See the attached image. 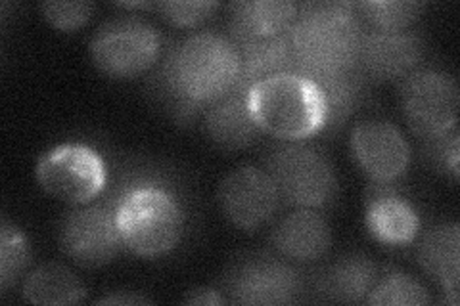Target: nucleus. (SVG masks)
I'll return each instance as SVG.
<instances>
[{
	"instance_id": "1",
	"label": "nucleus",
	"mask_w": 460,
	"mask_h": 306,
	"mask_svg": "<svg viewBox=\"0 0 460 306\" xmlns=\"http://www.w3.org/2000/svg\"><path fill=\"white\" fill-rule=\"evenodd\" d=\"M240 71V52L230 37L201 31L169 50L154 75V91L179 123H192L201 108L236 89Z\"/></svg>"
},
{
	"instance_id": "2",
	"label": "nucleus",
	"mask_w": 460,
	"mask_h": 306,
	"mask_svg": "<svg viewBox=\"0 0 460 306\" xmlns=\"http://www.w3.org/2000/svg\"><path fill=\"white\" fill-rule=\"evenodd\" d=\"M365 25L351 3L299 4L288 29L292 45V73L304 77L334 75L357 69Z\"/></svg>"
},
{
	"instance_id": "3",
	"label": "nucleus",
	"mask_w": 460,
	"mask_h": 306,
	"mask_svg": "<svg viewBox=\"0 0 460 306\" xmlns=\"http://www.w3.org/2000/svg\"><path fill=\"white\" fill-rule=\"evenodd\" d=\"M111 201L125 249L144 258H157L179 245L184 234V209L167 184L128 177Z\"/></svg>"
},
{
	"instance_id": "4",
	"label": "nucleus",
	"mask_w": 460,
	"mask_h": 306,
	"mask_svg": "<svg viewBox=\"0 0 460 306\" xmlns=\"http://www.w3.org/2000/svg\"><path fill=\"white\" fill-rule=\"evenodd\" d=\"M246 100L259 130L279 140L301 142L326 127L324 96L299 73H277L253 83Z\"/></svg>"
},
{
	"instance_id": "5",
	"label": "nucleus",
	"mask_w": 460,
	"mask_h": 306,
	"mask_svg": "<svg viewBox=\"0 0 460 306\" xmlns=\"http://www.w3.org/2000/svg\"><path fill=\"white\" fill-rule=\"evenodd\" d=\"M280 199L297 209H323L338 196V177L330 159L309 144L288 142L265 159Z\"/></svg>"
},
{
	"instance_id": "6",
	"label": "nucleus",
	"mask_w": 460,
	"mask_h": 306,
	"mask_svg": "<svg viewBox=\"0 0 460 306\" xmlns=\"http://www.w3.org/2000/svg\"><path fill=\"white\" fill-rule=\"evenodd\" d=\"M89 52L106 77L135 79L160 60L162 35L140 18H115L96 29Z\"/></svg>"
},
{
	"instance_id": "7",
	"label": "nucleus",
	"mask_w": 460,
	"mask_h": 306,
	"mask_svg": "<svg viewBox=\"0 0 460 306\" xmlns=\"http://www.w3.org/2000/svg\"><path fill=\"white\" fill-rule=\"evenodd\" d=\"M35 174L47 194L75 207L93 203L108 184L104 157L81 142H66L42 153Z\"/></svg>"
},
{
	"instance_id": "8",
	"label": "nucleus",
	"mask_w": 460,
	"mask_h": 306,
	"mask_svg": "<svg viewBox=\"0 0 460 306\" xmlns=\"http://www.w3.org/2000/svg\"><path fill=\"white\" fill-rule=\"evenodd\" d=\"M399 104L416 136L436 138L458 123V84L441 69H414L401 79Z\"/></svg>"
},
{
	"instance_id": "9",
	"label": "nucleus",
	"mask_w": 460,
	"mask_h": 306,
	"mask_svg": "<svg viewBox=\"0 0 460 306\" xmlns=\"http://www.w3.org/2000/svg\"><path fill=\"white\" fill-rule=\"evenodd\" d=\"M64 253L83 268H102L118 257L123 241L115 223V203H86L69 211L60 226Z\"/></svg>"
},
{
	"instance_id": "10",
	"label": "nucleus",
	"mask_w": 460,
	"mask_h": 306,
	"mask_svg": "<svg viewBox=\"0 0 460 306\" xmlns=\"http://www.w3.org/2000/svg\"><path fill=\"white\" fill-rule=\"evenodd\" d=\"M225 287L236 304H292L304 295V278L288 262L259 255L233 267Z\"/></svg>"
},
{
	"instance_id": "11",
	"label": "nucleus",
	"mask_w": 460,
	"mask_h": 306,
	"mask_svg": "<svg viewBox=\"0 0 460 306\" xmlns=\"http://www.w3.org/2000/svg\"><path fill=\"white\" fill-rule=\"evenodd\" d=\"M219 207L226 221L243 232H255L277 214L280 194L270 174L255 165H242L219 184Z\"/></svg>"
},
{
	"instance_id": "12",
	"label": "nucleus",
	"mask_w": 460,
	"mask_h": 306,
	"mask_svg": "<svg viewBox=\"0 0 460 306\" xmlns=\"http://www.w3.org/2000/svg\"><path fill=\"white\" fill-rule=\"evenodd\" d=\"M351 153L372 182L392 184L411 165V145L401 128L385 119L357 123L351 133Z\"/></svg>"
},
{
	"instance_id": "13",
	"label": "nucleus",
	"mask_w": 460,
	"mask_h": 306,
	"mask_svg": "<svg viewBox=\"0 0 460 306\" xmlns=\"http://www.w3.org/2000/svg\"><path fill=\"white\" fill-rule=\"evenodd\" d=\"M424 40L419 33H380L365 29L357 56V71L368 83L397 81L419 69Z\"/></svg>"
},
{
	"instance_id": "14",
	"label": "nucleus",
	"mask_w": 460,
	"mask_h": 306,
	"mask_svg": "<svg viewBox=\"0 0 460 306\" xmlns=\"http://www.w3.org/2000/svg\"><path fill=\"white\" fill-rule=\"evenodd\" d=\"M365 224L368 234L387 247L411 245L419 238L422 228L419 211L394 182H372L367 188Z\"/></svg>"
},
{
	"instance_id": "15",
	"label": "nucleus",
	"mask_w": 460,
	"mask_h": 306,
	"mask_svg": "<svg viewBox=\"0 0 460 306\" xmlns=\"http://www.w3.org/2000/svg\"><path fill=\"white\" fill-rule=\"evenodd\" d=\"M270 240L284 258L314 262L328 253L332 245V230L316 209H297L275 226Z\"/></svg>"
},
{
	"instance_id": "16",
	"label": "nucleus",
	"mask_w": 460,
	"mask_h": 306,
	"mask_svg": "<svg viewBox=\"0 0 460 306\" xmlns=\"http://www.w3.org/2000/svg\"><path fill=\"white\" fill-rule=\"evenodd\" d=\"M246 92L248 91L233 89L209 104L204 113L206 133L223 152H240L248 148L261 133L250 113Z\"/></svg>"
},
{
	"instance_id": "17",
	"label": "nucleus",
	"mask_w": 460,
	"mask_h": 306,
	"mask_svg": "<svg viewBox=\"0 0 460 306\" xmlns=\"http://www.w3.org/2000/svg\"><path fill=\"white\" fill-rule=\"evenodd\" d=\"M378 280L374 260L361 253L345 255L326 267L314 284V293L328 302H363Z\"/></svg>"
},
{
	"instance_id": "18",
	"label": "nucleus",
	"mask_w": 460,
	"mask_h": 306,
	"mask_svg": "<svg viewBox=\"0 0 460 306\" xmlns=\"http://www.w3.org/2000/svg\"><path fill=\"white\" fill-rule=\"evenodd\" d=\"M299 4L290 0H252L230 6V40L269 39L286 33L297 18Z\"/></svg>"
},
{
	"instance_id": "19",
	"label": "nucleus",
	"mask_w": 460,
	"mask_h": 306,
	"mask_svg": "<svg viewBox=\"0 0 460 306\" xmlns=\"http://www.w3.org/2000/svg\"><path fill=\"white\" fill-rule=\"evenodd\" d=\"M416 258L428 278L434 280L443 291H458L460 226L456 223H445L428 230Z\"/></svg>"
},
{
	"instance_id": "20",
	"label": "nucleus",
	"mask_w": 460,
	"mask_h": 306,
	"mask_svg": "<svg viewBox=\"0 0 460 306\" xmlns=\"http://www.w3.org/2000/svg\"><path fill=\"white\" fill-rule=\"evenodd\" d=\"M233 42L242 62L240 81L236 84L238 91H248L253 83L277 75V73L292 71L294 57L288 31L269 39H240Z\"/></svg>"
},
{
	"instance_id": "21",
	"label": "nucleus",
	"mask_w": 460,
	"mask_h": 306,
	"mask_svg": "<svg viewBox=\"0 0 460 306\" xmlns=\"http://www.w3.org/2000/svg\"><path fill=\"white\" fill-rule=\"evenodd\" d=\"M22 295L31 304H77L84 301L86 287L67 267L47 262L25 275Z\"/></svg>"
},
{
	"instance_id": "22",
	"label": "nucleus",
	"mask_w": 460,
	"mask_h": 306,
	"mask_svg": "<svg viewBox=\"0 0 460 306\" xmlns=\"http://www.w3.org/2000/svg\"><path fill=\"white\" fill-rule=\"evenodd\" d=\"M309 79V77H307ZM319 86L326 104V127L323 133H334L349 119V115L358 108L368 81L357 69L334 73V75H321L311 79Z\"/></svg>"
},
{
	"instance_id": "23",
	"label": "nucleus",
	"mask_w": 460,
	"mask_h": 306,
	"mask_svg": "<svg viewBox=\"0 0 460 306\" xmlns=\"http://www.w3.org/2000/svg\"><path fill=\"white\" fill-rule=\"evenodd\" d=\"M353 6L365 29L380 33L407 31L424 10V4L416 0H363Z\"/></svg>"
},
{
	"instance_id": "24",
	"label": "nucleus",
	"mask_w": 460,
	"mask_h": 306,
	"mask_svg": "<svg viewBox=\"0 0 460 306\" xmlns=\"http://www.w3.org/2000/svg\"><path fill=\"white\" fill-rule=\"evenodd\" d=\"M368 304H399V306H424L431 302L428 289L414 280L412 275L390 268L382 280H376L367 297Z\"/></svg>"
},
{
	"instance_id": "25",
	"label": "nucleus",
	"mask_w": 460,
	"mask_h": 306,
	"mask_svg": "<svg viewBox=\"0 0 460 306\" xmlns=\"http://www.w3.org/2000/svg\"><path fill=\"white\" fill-rule=\"evenodd\" d=\"M29 243L23 232L8 221L0 226V289L3 293L20 280L29 265Z\"/></svg>"
},
{
	"instance_id": "26",
	"label": "nucleus",
	"mask_w": 460,
	"mask_h": 306,
	"mask_svg": "<svg viewBox=\"0 0 460 306\" xmlns=\"http://www.w3.org/2000/svg\"><path fill=\"white\" fill-rule=\"evenodd\" d=\"M458 128L455 127L449 133L441 136L424 140L422 157L426 163L441 172H449L451 177L458 179Z\"/></svg>"
},
{
	"instance_id": "27",
	"label": "nucleus",
	"mask_w": 460,
	"mask_h": 306,
	"mask_svg": "<svg viewBox=\"0 0 460 306\" xmlns=\"http://www.w3.org/2000/svg\"><path fill=\"white\" fill-rule=\"evenodd\" d=\"M154 8L162 13V18L177 27H196L213 16L219 8L217 3L209 0H198V3H186V0H165L157 3Z\"/></svg>"
},
{
	"instance_id": "28",
	"label": "nucleus",
	"mask_w": 460,
	"mask_h": 306,
	"mask_svg": "<svg viewBox=\"0 0 460 306\" xmlns=\"http://www.w3.org/2000/svg\"><path fill=\"white\" fill-rule=\"evenodd\" d=\"M39 10L42 18L58 31L71 33L91 20L94 4L81 3V0H77V3H42Z\"/></svg>"
},
{
	"instance_id": "29",
	"label": "nucleus",
	"mask_w": 460,
	"mask_h": 306,
	"mask_svg": "<svg viewBox=\"0 0 460 306\" xmlns=\"http://www.w3.org/2000/svg\"><path fill=\"white\" fill-rule=\"evenodd\" d=\"M184 302L186 304H225L226 299L221 297L219 291L199 287V289H192L190 293L184 297Z\"/></svg>"
},
{
	"instance_id": "30",
	"label": "nucleus",
	"mask_w": 460,
	"mask_h": 306,
	"mask_svg": "<svg viewBox=\"0 0 460 306\" xmlns=\"http://www.w3.org/2000/svg\"><path fill=\"white\" fill-rule=\"evenodd\" d=\"M150 299L131 293H110L106 297L96 299V304H148Z\"/></svg>"
}]
</instances>
